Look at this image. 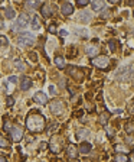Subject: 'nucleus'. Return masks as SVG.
<instances>
[{
	"instance_id": "f257e3e1",
	"label": "nucleus",
	"mask_w": 134,
	"mask_h": 162,
	"mask_svg": "<svg viewBox=\"0 0 134 162\" xmlns=\"http://www.w3.org/2000/svg\"><path fill=\"white\" fill-rule=\"evenodd\" d=\"M26 127L32 133H41L46 127V119L42 113L30 112L29 116L26 117Z\"/></svg>"
},
{
	"instance_id": "f03ea898",
	"label": "nucleus",
	"mask_w": 134,
	"mask_h": 162,
	"mask_svg": "<svg viewBox=\"0 0 134 162\" xmlns=\"http://www.w3.org/2000/svg\"><path fill=\"white\" fill-rule=\"evenodd\" d=\"M17 45L19 46H30L35 42V36L29 32H23L17 36Z\"/></svg>"
},
{
	"instance_id": "7ed1b4c3",
	"label": "nucleus",
	"mask_w": 134,
	"mask_h": 162,
	"mask_svg": "<svg viewBox=\"0 0 134 162\" xmlns=\"http://www.w3.org/2000/svg\"><path fill=\"white\" fill-rule=\"evenodd\" d=\"M91 64L98 67L100 70H107L108 65H110V58L107 57V55H97L95 58L91 59Z\"/></svg>"
},
{
	"instance_id": "20e7f679",
	"label": "nucleus",
	"mask_w": 134,
	"mask_h": 162,
	"mask_svg": "<svg viewBox=\"0 0 134 162\" xmlns=\"http://www.w3.org/2000/svg\"><path fill=\"white\" fill-rule=\"evenodd\" d=\"M49 110L52 114H55V116H58V114H61V113L63 112V101L59 99H55L50 101L49 104Z\"/></svg>"
},
{
	"instance_id": "39448f33",
	"label": "nucleus",
	"mask_w": 134,
	"mask_h": 162,
	"mask_svg": "<svg viewBox=\"0 0 134 162\" xmlns=\"http://www.w3.org/2000/svg\"><path fill=\"white\" fill-rule=\"evenodd\" d=\"M10 136L13 142H20L23 139V127L20 125H13L10 129Z\"/></svg>"
},
{
	"instance_id": "423d86ee",
	"label": "nucleus",
	"mask_w": 134,
	"mask_h": 162,
	"mask_svg": "<svg viewBox=\"0 0 134 162\" xmlns=\"http://www.w3.org/2000/svg\"><path fill=\"white\" fill-rule=\"evenodd\" d=\"M68 74L71 75L75 81H78V83L84 81V72H82L81 68H76V67H72V65L68 67Z\"/></svg>"
},
{
	"instance_id": "0eeeda50",
	"label": "nucleus",
	"mask_w": 134,
	"mask_h": 162,
	"mask_svg": "<svg viewBox=\"0 0 134 162\" xmlns=\"http://www.w3.org/2000/svg\"><path fill=\"white\" fill-rule=\"evenodd\" d=\"M49 148H50V150L54 152V154H59L61 150H62V148H63V141L61 139V137H52V141H50V143H49Z\"/></svg>"
},
{
	"instance_id": "6e6552de",
	"label": "nucleus",
	"mask_w": 134,
	"mask_h": 162,
	"mask_svg": "<svg viewBox=\"0 0 134 162\" xmlns=\"http://www.w3.org/2000/svg\"><path fill=\"white\" fill-rule=\"evenodd\" d=\"M28 25H29V15H28V13H22L20 16H19V19H17L16 28H19V29H25Z\"/></svg>"
},
{
	"instance_id": "1a4fd4ad",
	"label": "nucleus",
	"mask_w": 134,
	"mask_h": 162,
	"mask_svg": "<svg viewBox=\"0 0 134 162\" xmlns=\"http://www.w3.org/2000/svg\"><path fill=\"white\" fill-rule=\"evenodd\" d=\"M33 101H36L38 104H42V106H45V104H48V96H46L43 91H38V93H35Z\"/></svg>"
},
{
	"instance_id": "9d476101",
	"label": "nucleus",
	"mask_w": 134,
	"mask_h": 162,
	"mask_svg": "<svg viewBox=\"0 0 134 162\" xmlns=\"http://www.w3.org/2000/svg\"><path fill=\"white\" fill-rule=\"evenodd\" d=\"M30 87H32V80H30L29 77H26V75L20 77V90L28 91Z\"/></svg>"
},
{
	"instance_id": "9b49d317",
	"label": "nucleus",
	"mask_w": 134,
	"mask_h": 162,
	"mask_svg": "<svg viewBox=\"0 0 134 162\" xmlns=\"http://www.w3.org/2000/svg\"><path fill=\"white\" fill-rule=\"evenodd\" d=\"M61 12H62V15H65V16H71L72 13H74V6H72L71 3H62V6H61Z\"/></svg>"
},
{
	"instance_id": "f8f14e48",
	"label": "nucleus",
	"mask_w": 134,
	"mask_h": 162,
	"mask_svg": "<svg viewBox=\"0 0 134 162\" xmlns=\"http://www.w3.org/2000/svg\"><path fill=\"white\" fill-rule=\"evenodd\" d=\"M91 7L94 12H101L105 9V2L104 0H94L91 3Z\"/></svg>"
},
{
	"instance_id": "ddd939ff",
	"label": "nucleus",
	"mask_w": 134,
	"mask_h": 162,
	"mask_svg": "<svg viewBox=\"0 0 134 162\" xmlns=\"http://www.w3.org/2000/svg\"><path fill=\"white\" fill-rule=\"evenodd\" d=\"M78 148H76L75 145H69L68 146V149H67V156L68 158H71V159H75L76 156H78Z\"/></svg>"
},
{
	"instance_id": "4468645a",
	"label": "nucleus",
	"mask_w": 134,
	"mask_h": 162,
	"mask_svg": "<svg viewBox=\"0 0 134 162\" xmlns=\"http://www.w3.org/2000/svg\"><path fill=\"white\" fill-rule=\"evenodd\" d=\"M85 51H87V54H88L91 58H95L97 55H98V52H100V48L97 45H88L85 48Z\"/></svg>"
},
{
	"instance_id": "2eb2a0df",
	"label": "nucleus",
	"mask_w": 134,
	"mask_h": 162,
	"mask_svg": "<svg viewBox=\"0 0 134 162\" xmlns=\"http://www.w3.org/2000/svg\"><path fill=\"white\" fill-rule=\"evenodd\" d=\"M55 65L58 67L59 70H65L67 68V62H65V58L58 55V57H55Z\"/></svg>"
},
{
	"instance_id": "dca6fc26",
	"label": "nucleus",
	"mask_w": 134,
	"mask_h": 162,
	"mask_svg": "<svg viewBox=\"0 0 134 162\" xmlns=\"http://www.w3.org/2000/svg\"><path fill=\"white\" fill-rule=\"evenodd\" d=\"M91 148H92L91 143H88V142H82V143L80 145V148H78V152H80V154L87 155L89 150H91Z\"/></svg>"
},
{
	"instance_id": "f3484780",
	"label": "nucleus",
	"mask_w": 134,
	"mask_h": 162,
	"mask_svg": "<svg viewBox=\"0 0 134 162\" xmlns=\"http://www.w3.org/2000/svg\"><path fill=\"white\" fill-rule=\"evenodd\" d=\"M41 15L43 17H49L52 15V9L49 4H41Z\"/></svg>"
},
{
	"instance_id": "a211bd4d",
	"label": "nucleus",
	"mask_w": 134,
	"mask_h": 162,
	"mask_svg": "<svg viewBox=\"0 0 134 162\" xmlns=\"http://www.w3.org/2000/svg\"><path fill=\"white\" fill-rule=\"evenodd\" d=\"M78 21L81 22V23H87V22L91 21V13L89 12H81L80 15H78Z\"/></svg>"
},
{
	"instance_id": "6ab92c4d",
	"label": "nucleus",
	"mask_w": 134,
	"mask_h": 162,
	"mask_svg": "<svg viewBox=\"0 0 134 162\" xmlns=\"http://www.w3.org/2000/svg\"><path fill=\"white\" fill-rule=\"evenodd\" d=\"M113 149L117 152V154H127L128 152V148L126 145H123V143H115L113 146Z\"/></svg>"
},
{
	"instance_id": "aec40b11",
	"label": "nucleus",
	"mask_w": 134,
	"mask_h": 162,
	"mask_svg": "<svg viewBox=\"0 0 134 162\" xmlns=\"http://www.w3.org/2000/svg\"><path fill=\"white\" fill-rule=\"evenodd\" d=\"M88 135H89V129L81 127V129H78V132H76V139H85Z\"/></svg>"
},
{
	"instance_id": "412c9836",
	"label": "nucleus",
	"mask_w": 134,
	"mask_h": 162,
	"mask_svg": "<svg viewBox=\"0 0 134 162\" xmlns=\"http://www.w3.org/2000/svg\"><path fill=\"white\" fill-rule=\"evenodd\" d=\"M130 158H128V155L127 154H117L114 156V162H128Z\"/></svg>"
},
{
	"instance_id": "4be33fe9",
	"label": "nucleus",
	"mask_w": 134,
	"mask_h": 162,
	"mask_svg": "<svg viewBox=\"0 0 134 162\" xmlns=\"http://www.w3.org/2000/svg\"><path fill=\"white\" fill-rule=\"evenodd\" d=\"M30 25H32V29H33V30H39V29H41V21H39V17L38 16L32 17V23H30Z\"/></svg>"
},
{
	"instance_id": "5701e85b",
	"label": "nucleus",
	"mask_w": 134,
	"mask_h": 162,
	"mask_svg": "<svg viewBox=\"0 0 134 162\" xmlns=\"http://www.w3.org/2000/svg\"><path fill=\"white\" fill-rule=\"evenodd\" d=\"M15 67H16V70H19V71H25L26 70V65H25V62H23L22 59H16V61H15Z\"/></svg>"
},
{
	"instance_id": "b1692460",
	"label": "nucleus",
	"mask_w": 134,
	"mask_h": 162,
	"mask_svg": "<svg viewBox=\"0 0 134 162\" xmlns=\"http://www.w3.org/2000/svg\"><path fill=\"white\" fill-rule=\"evenodd\" d=\"M108 119H110V113L108 112H105V113H102L100 116V123L101 125H107V122H108Z\"/></svg>"
},
{
	"instance_id": "393cba45",
	"label": "nucleus",
	"mask_w": 134,
	"mask_h": 162,
	"mask_svg": "<svg viewBox=\"0 0 134 162\" xmlns=\"http://www.w3.org/2000/svg\"><path fill=\"white\" fill-rule=\"evenodd\" d=\"M15 15H16V13H15V10H13L12 7H7L6 10H4V16L7 17V19H13Z\"/></svg>"
},
{
	"instance_id": "a878e982",
	"label": "nucleus",
	"mask_w": 134,
	"mask_h": 162,
	"mask_svg": "<svg viewBox=\"0 0 134 162\" xmlns=\"http://www.w3.org/2000/svg\"><path fill=\"white\" fill-rule=\"evenodd\" d=\"M108 46L111 52H115L117 51V41H108Z\"/></svg>"
},
{
	"instance_id": "bb28decb",
	"label": "nucleus",
	"mask_w": 134,
	"mask_h": 162,
	"mask_svg": "<svg viewBox=\"0 0 134 162\" xmlns=\"http://www.w3.org/2000/svg\"><path fill=\"white\" fill-rule=\"evenodd\" d=\"M3 129H4V132H10V129H12V123H10V122H9L7 119H4Z\"/></svg>"
},
{
	"instance_id": "cd10ccee",
	"label": "nucleus",
	"mask_w": 134,
	"mask_h": 162,
	"mask_svg": "<svg viewBox=\"0 0 134 162\" xmlns=\"http://www.w3.org/2000/svg\"><path fill=\"white\" fill-rule=\"evenodd\" d=\"M0 148H9V142L7 139H4L2 135H0Z\"/></svg>"
},
{
	"instance_id": "c85d7f7f",
	"label": "nucleus",
	"mask_w": 134,
	"mask_h": 162,
	"mask_svg": "<svg viewBox=\"0 0 134 162\" xmlns=\"http://www.w3.org/2000/svg\"><path fill=\"white\" fill-rule=\"evenodd\" d=\"M124 127H126V132L131 136V135H133V123H131V122H128V123H127Z\"/></svg>"
},
{
	"instance_id": "c756f323",
	"label": "nucleus",
	"mask_w": 134,
	"mask_h": 162,
	"mask_svg": "<svg viewBox=\"0 0 134 162\" xmlns=\"http://www.w3.org/2000/svg\"><path fill=\"white\" fill-rule=\"evenodd\" d=\"M88 3H89L88 0H76V6L78 7H85Z\"/></svg>"
},
{
	"instance_id": "7c9ffc66",
	"label": "nucleus",
	"mask_w": 134,
	"mask_h": 162,
	"mask_svg": "<svg viewBox=\"0 0 134 162\" xmlns=\"http://www.w3.org/2000/svg\"><path fill=\"white\" fill-rule=\"evenodd\" d=\"M28 6H29V7H32V9H35V7H39V6H41V3H39V2H28Z\"/></svg>"
},
{
	"instance_id": "2f4dec72",
	"label": "nucleus",
	"mask_w": 134,
	"mask_h": 162,
	"mask_svg": "<svg viewBox=\"0 0 134 162\" xmlns=\"http://www.w3.org/2000/svg\"><path fill=\"white\" fill-rule=\"evenodd\" d=\"M0 44H2V45H3V46H7V44H9L7 38H6V36H3V35H2V36H0Z\"/></svg>"
},
{
	"instance_id": "473e14b6",
	"label": "nucleus",
	"mask_w": 134,
	"mask_h": 162,
	"mask_svg": "<svg viewBox=\"0 0 134 162\" xmlns=\"http://www.w3.org/2000/svg\"><path fill=\"white\" fill-rule=\"evenodd\" d=\"M7 81L10 84H16L17 83V77H15V75H10V77L7 78Z\"/></svg>"
},
{
	"instance_id": "72a5a7b5",
	"label": "nucleus",
	"mask_w": 134,
	"mask_h": 162,
	"mask_svg": "<svg viewBox=\"0 0 134 162\" xmlns=\"http://www.w3.org/2000/svg\"><path fill=\"white\" fill-rule=\"evenodd\" d=\"M6 103H7V106L10 107V106H13V104H15V99H13L12 96H9L7 100H6Z\"/></svg>"
},
{
	"instance_id": "f704fd0d",
	"label": "nucleus",
	"mask_w": 134,
	"mask_h": 162,
	"mask_svg": "<svg viewBox=\"0 0 134 162\" xmlns=\"http://www.w3.org/2000/svg\"><path fill=\"white\" fill-rule=\"evenodd\" d=\"M58 123H52V125H50V129L49 130H48V132H49V133H52V132H55V130H56V129H58Z\"/></svg>"
},
{
	"instance_id": "c9c22d12",
	"label": "nucleus",
	"mask_w": 134,
	"mask_h": 162,
	"mask_svg": "<svg viewBox=\"0 0 134 162\" xmlns=\"http://www.w3.org/2000/svg\"><path fill=\"white\" fill-rule=\"evenodd\" d=\"M105 130H107V135H108V137H113L114 136V130L111 129V127H105Z\"/></svg>"
},
{
	"instance_id": "e433bc0d",
	"label": "nucleus",
	"mask_w": 134,
	"mask_h": 162,
	"mask_svg": "<svg viewBox=\"0 0 134 162\" xmlns=\"http://www.w3.org/2000/svg\"><path fill=\"white\" fill-rule=\"evenodd\" d=\"M49 32H50V33H56V26H55V25H50V26H49Z\"/></svg>"
},
{
	"instance_id": "4c0bfd02",
	"label": "nucleus",
	"mask_w": 134,
	"mask_h": 162,
	"mask_svg": "<svg viewBox=\"0 0 134 162\" xmlns=\"http://www.w3.org/2000/svg\"><path fill=\"white\" fill-rule=\"evenodd\" d=\"M102 12H104V13L101 15V17H107V16H108V15H110V10H108V9H104Z\"/></svg>"
},
{
	"instance_id": "58836bf2",
	"label": "nucleus",
	"mask_w": 134,
	"mask_h": 162,
	"mask_svg": "<svg viewBox=\"0 0 134 162\" xmlns=\"http://www.w3.org/2000/svg\"><path fill=\"white\" fill-rule=\"evenodd\" d=\"M68 90H69V94H71L72 97L75 96V90H74V88H72V87H68Z\"/></svg>"
},
{
	"instance_id": "ea45409f",
	"label": "nucleus",
	"mask_w": 134,
	"mask_h": 162,
	"mask_svg": "<svg viewBox=\"0 0 134 162\" xmlns=\"http://www.w3.org/2000/svg\"><path fill=\"white\" fill-rule=\"evenodd\" d=\"M0 162H7V158L4 155H0Z\"/></svg>"
},
{
	"instance_id": "a19ab883",
	"label": "nucleus",
	"mask_w": 134,
	"mask_h": 162,
	"mask_svg": "<svg viewBox=\"0 0 134 162\" xmlns=\"http://www.w3.org/2000/svg\"><path fill=\"white\" fill-rule=\"evenodd\" d=\"M59 35H61V36H67L68 32H67V30H61V32H59Z\"/></svg>"
},
{
	"instance_id": "79ce46f5",
	"label": "nucleus",
	"mask_w": 134,
	"mask_h": 162,
	"mask_svg": "<svg viewBox=\"0 0 134 162\" xmlns=\"http://www.w3.org/2000/svg\"><path fill=\"white\" fill-rule=\"evenodd\" d=\"M49 91L52 93V94H55V87H54V86H50V87H49Z\"/></svg>"
},
{
	"instance_id": "37998d69",
	"label": "nucleus",
	"mask_w": 134,
	"mask_h": 162,
	"mask_svg": "<svg viewBox=\"0 0 134 162\" xmlns=\"http://www.w3.org/2000/svg\"><path fill=\"white\" fill-rule=\"evenodd\" d=\"M3 28H4V25H3V19L0 17V29H3Z\"/></svg>"
},
{
	"instance_id": "c03bdc74",
	"label": "nucleus",
	"mask_w": 134,
	"mask_h": 162,
	"mask_svg": "<svg viewBox=\"0 0 134 162\" xmlns=\"http://www.w3.org/2000/svg\"><path fill=\"white\" fill-rule=\"evenodd\" d=\"M127 142H128V143H130V145H133V137H128V141H127Z\"/></svg>"
},
{
	"instance_id": "a18cd8bd",
	"label": "nucleus",
	"mask_w": 134,
	"mask_h": 162,
	"mask_svg": "<svg viewBox=\"0 0 134 162\" xmlns=\"http://www.w3.org/2000/svg\"><path fill=\"white\" fill-rule=\"evenodd\" d=\"M128 110H130V113L133 114V104H130V107H128Z\"/></svg>"
},
{
	"instance_id": "49530a36",
	"label": "nucleus",
	"mask_w": 134,
	"mask_h": 162,
	"mask_svg": "<svg viewBox=\"0 0 134 162\" xmlns=\"http://www.w3.org/2000/svg\"><path fill=\"white\" fill-rule=\"evenodd\" d=\"M71 162H80V161H78V159H72Z\"/></svg>"
}]
</instances>
